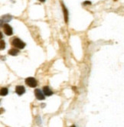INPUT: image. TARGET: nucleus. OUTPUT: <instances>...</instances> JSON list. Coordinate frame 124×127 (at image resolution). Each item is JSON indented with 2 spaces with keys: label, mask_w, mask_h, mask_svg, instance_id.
Here are the masks:
<instances>
[{
  "label": "nucleus",
  "mask_w": 124,
  "mask_h": 127,
  "mask_svg": "<svg viewBox=\"0 0 124 127\" xmlns=\"http://www.w3.org/2000/svg\"><path fill=\"white\" fill-rule=\"evenodd\" d=\"M83 5H91V2H90V1H86V2H84V3H83Z\"/></svg>",
  "instance_id": "nucleus-12"
},
{
  "label": "nucleus",
  "mask_w": 124,
  "mask_h": 127,
  "mask_svg": "<svg viewBox=\"0 0 124 127\" xmlns=\"http://www.w3.org/2000/svg\"><path fill=\"white\" fill-rule=\"evenodd\" d=\"M35 97L39 100H43L45 99V96L44 95V93H43L42 91L39 90V89H36L35 90Z\"/></svg>",
  "instance_id": "nucleus-4"
},
{
  "label": "nucleus",
  "mask_w": 124,
  "mask_h": 127,
  "mask_svg": "<svg viewBox=\"0 0 124 127\" xmlns=\"http://www.w3.org/2000/svg\"><path fill=\"white\" fill-rule=\"evenodd\" d=\"M12 44L14 47H15L17 49H23L26 45L25 43L23 42L21 39L18 38H14L12 41Z\"/></svg>",
  "instance_id": "nucleus-1"
},
{
  "label": "nucleus",
  "mask_w": 124,
  "mask_h": 127,
  "mask_svg": "<svg viewBox=\"0 0 124 127\" xmlns=\"http://www.w3.org/2000/svg\"><path fill=\"white\" fill-rule=\"evenodd\" d=\"M25 92V88L23 86L18 85L15 87V93L18 95V96H22Z\"/></svg>",
  "instance_id": "nucleus-5"
},
{
  "label": "nucleus",
  "mask_w": 124,
  "mask_h": 127,
  "mask_svg": "<svg viewBox=\"0 0 124 127\" xmlns=\"http://www.w3.org/2000/svg\"><path fill=\"white\" fill-rule=\"evenodd\" d=\"M3 29H4V32L5 33L6 35H12L13 34V30H12V28L8 24H4L3 25Z\"/></svg>",
  "instance_id": "nucleus-3"
},
{
  "label": "nucleus",
  "mask_w": 124,
  "mask_h": 127,
  "mask_svg": "<svg viewBox=\"0 0 124 127\" xmlns=\"http://www.w3.org/2000/svg\"><path fill=\"white\" fill-rule=\"evenodd\" d=\"M2 37H3V35H2V33L1 32V31H0V40H1V39L2 38Z\"/></svg>",
  "instance_id": "nucleus-13"
},
{
  "label": "nucleus",
  "mask_w": 124,
  "mask_h": 127,
  "mask_svg": "<svg viewBox=\"0 0 124 127\" xmlns=\"http://www.w3.org/2000/svg\"><path fill=\"white\" fill-rule=\"evenodd\" d=\"M43 93H44L45 96H48V97H50L51 96V95L53 94V92L51 91V90L50 88H49V87H43Z\"/></svg>",
  "instance_id": "nucleus-6"
},
{
  "label": "nucleus",
  "mask_w": 124,
  "mask_h": 127,
  "mask_svg": "<svg viewBox=\"0 0 124 127\" xmlns=\"http://www.w3.org/2000/svg\"><path fill=\"white\" fill-rule=\"evenodd\" d=\"M25 84L30 87L35 88L38 85V82H37L36 79H35L34 77H28L25 79Z\"/></svg>",
  "instance_id": "nucleus-2"
},
{
  "label": "nucleus",
  "mask_w": 124,
  "mask_h": 127,
  "mask_svg": "<svg viewBox=\"0 0 124 127\" xmlns=\"http://www.w3.org/2000/svg\"><path fill=\"white\" fill-rule=\"evenodd\" d=\"M9 93V90L6 87H2L0 89V96H6Z\"/></svg>",
  "instance_id": "nucleus-9"
},
{
  "label": "nucleus",
  "mask_w": 124,
  "mask_h": 127,
  "mask_svg": "<svg viewBox=\"0 0 124 127\" xmlns=\"http://www.w3.org/2000/svg\"><path fill=\"white\" fill-rule=\"evenodd\" d=\"M40 2H45V0H39Z\"/></svg>",
  "instance_id": "nucleus-15"
},
{
  "label": "nucleus",
  "mask_w": 124,
  "mask_h": 127,
  "mask_svg": "<svg viewBox=\"0 0 124 127\" xmlns=\"http://www.w3.org/2000/svg\"><path fill=\"white\" fill-rule=\"evenodd\" d=\"M71 127H76V126H74V125H73V126H72Z\"/></svg>",
  "instance_id": "nucleus-16"
},
{
  "label": "nucleus",
  "mask_w": 124,
  "mask_h": 127,
  "mask_svg": "<svg viewBox=\"0 0 124 127\" xmlns=\"http://www.w3.org/2000/svg\"><path fill=\"white\" fill-rule=\"evenodd\" d=\"M12 17L11 15H5L2 16V22H9L12 19Z\"/></svg>",
  "instance_id": "nucleus-10"
},
{
  "label": "nucleus",
  "mask_w": 124,
  "mask_h": 127,
  "mask_svg": "<svg viewBox=\"0 0 124 127\" xmlns=\"http://www.w3.org/2000/svg\"><path fill=\"white\" fill-rule=\"evenodd\" d=\"M18 53H19V51L17 48H12L9 51V54L12 56H16Z\"/></svg>",
  "instance_id": "nucleus-8"
},
{
  "label": "nucleus",
  "mask_w": 124,
  "mask_h": 127,
  "mask_svg": "<svg viewBox=\"0 0 124 127\" xmlns=\"http://www.w3.org/2000/svg\"><path fill=\"white\" fill-rule=\"evenodd\" d=\"M62 8H63V12H64V21L66 23H67L68 22V11L67 9V8L64 6V5L63 3H61Z\"/></svg>",
  "instance_id": "nucleus-7"
},
{
  "label": "nucleus",
  "mask_w": 124,
  "mask_h": 127,
  "mask_svg": "<svg viewBox=\"0 0 124 127\" xmlns=\"http://www.w3.org/2000/svg\"><path fill=\"white\" fill-rule=\"evenodd\" d=\"M5 48V42L3 40H0V50H3Z\"/></svg>",
  "instance_id": "nucleus-11"
},
{
  "label": "nucleus",
  "mask_w": 124,
  "mask_h": 127,
  "mask_svg": "<svg viewBox=\"0 0 124 127\" xmlns=\"http://www.w3.org/2000/svg\"><path fill=\"white\" fill-rule=\"evenodd\" d=\"M2 112H4V109H2V108H1V109H0V114L2 113Z\"/></svg>",
  "instance_id": "nucleus-14"
}]
</instances>
